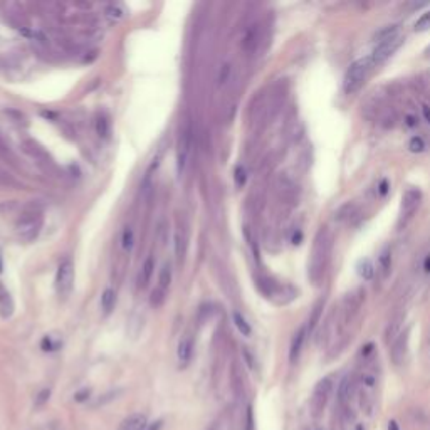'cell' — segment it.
<instances>
[{"label": "cell", "instance_id": "cell-44", "mask_svg": "<svg viewBox=\"0 0 430 430\" xmlns=\"http://www.w3.org/2000/svg\"><path fill=\"white\" fill-rule=\"evenodd\" d=\"M0 272H2V259H0Z\"/></svg>", "mask_w": 430, "mask_h": 430}, {"label": "cell", "instance_id": "cell-2", "mask_svg": "<svg viewBox=\"0 0 430 430\" xmlns=\"http://www.w3.org/2000/svg\"><path fill=\"white\" fill-rule=\"evenodd\" d=\"M44 226L42 207L39 203L31 202L22 208L21 217L16 222L17 237L24 242H32L39 237Z\"/></svg>", "mask_w": 430, "mask_h": 430}, {"label": "cell", "instance_id": "cell-17", "mask_svg": "<svg viewBox=\"0 0 430 430\" xmlns=\"http://www.w3.org/2000/svg\"><path fill=\"white\" fill-rule=\"evenodd\" d=\"M397 36H398V27H397V26H385V27L380 29V31L375 32L373 39H375V41H377L378 44H382V42L390 41V39H393V37H397Z\"/></svg>", "mask_w": 430, "mask_h": 430}, {"label": "cell", "instance_id": "cell-1", "mask_svg": "<svg viewBox=\"0 0 430 430\" xmlns=\"http://www.w3.org/2000/svg\"><path fill=\"white\" fill-rule=\"evenodd\" d=\"M329 254H331V236H329L326 227H321L314 237L311 261H309V279L316 286L321 282L323 274L326 271Z\"/></svg>", "mask_w": 430, "mask_h": 430}, {"label": "cell", "instance_id": "cell-37", "mask_svg": "<svg viewBox=\"0 0 430 430\" xmlns=\"http://www.w3.org/2000/svg\"><path fill=\"white\" fill-rule=\"evenodd\" d=\"M210 430H229V422L226 417H221L217 420V422L212 423V427H210Z\"/></svg>", "mask_w": 430, "mask_h": 430}, {"label": "cell", "instance_id": "cell-38", "mask_svg": "<svg viewBox=\"0 0 430 430\" xmlns=\"http://www.w3.org/2000/svg\"><path fill=\"white\" fill-rule=\"evenodd\" d=\"M89 393H91V390L84 388V390H81V392H78L76 395H74V400H76V402H86V400L89 398Z\"/></svg>", "mask_w": 430, "mask_h": 430}, {"label": "cell", "instance_id": "cell-8", "mask_svg": "<svg viewBox=\"0 0 430 430\" xmlns=\"http://www.w3.org/2000/svg\"><path fill=\"white\" fill-rule=\"evenodd\" d=\"M331 387H333V385H331V380H329V378H323L321 382L316 385V388H314V393H313V408H314V412H316V415L321 412V410L324 408V405H326L329 393H331Z\"/></svg>", "mask_w": 430, "mask_h": 430}, {"label": "cell", "instance_id": "cell-30", "mask_svg": "<svg viewBox=\"0 0 430 430\" xmlns=\"http://www.w3.org/2000/svg\"><path fill=\"white\" fill-rule=\"evenodd\" d=\"M408 148H410V152H413V153H420V152H423V150H425V143H423V139L420 138V136H415V138L410 139Z\"/></svg>", "mask_w": 430, "mask_h": 430}, {"label": "cell", "instance_id": "cell-42", "mask_svg": "<svg viewBox=\"0 0 430 430\" xmlns=\"http://www.w3.org/2000/svg\"><path fill=\"white\" fill-rule=\"evenodd\" d=\"M388 430H400V427H398V423L395 422V420H392V422L388 423Z\"/></svg>", "mask_w": 430, "mask_h": 430}, {"label": "cell", "instance_id": "cell-16", "mask_svg": "<svg viewBox=\"0 0 430 430\" xmlns=\"http://www.w3.org/2000/svg\"><path fill=\"white\" fill-rule=\"evenodd\" d=\"M390 269H392V252L390 249H383L382 254L378 257V269L377 272L380 274L382 279H387L390 274Z\"/></svg>", "mask_w": 430, "mask_h": 430}, {"label": "cell", "instance_id": "cell-35", "mask_svg": "<svg viewBox=\"0 0 430 430\" xmlns=\"http://www.w3.org/2000/svg\"><path fill=\"white\" fill-rule=\"evenodd\" d=\"M175 252H177V259L183 257V239L180 234H175Z\"/></svg>", "mask_w": 430, "mask_h": 430}, {"label": "cell", "instance_id": "cell-33", "mask_svg": "<svg viewBox=\"0 0 430 430\" xmlns=\"http://www.w3.org/2000/svg\"><path fill=\"white\" fill-rule=\"evenodd\" d=\"M229 76H231V66L229 64H224V66L221 67V71H219V84H226Z\"/></svg>", "mask_w": 430, "mask_h": 430}, {"label": "cell", "instance_id": "cell-7", "mask_svg": "<svg viewBox=\"0 0 430 430\" xmlns=\"http://www.w3.org/2000/svg\"><path fill=\"white\" fill-rule=\"evenodd\" d=\"M420 200H422V193H420V190L410 188L405 192L403 198H402V221H403V224L415 213V210H417L418 205H420Z\"/></svg>", "mask_w": 430, "mask_h": 430}, {"label": "cell", "instance_id": "cell-34", "mask_svg": "<svg viewBox=\"0 0 430 430\" xmlns=\"http://www.w3.org/2000/svg\"><path fill=\"white\" fill-rule=\"evenodd\" d=\"M165 291H162V289H157V291H153L152 293V299H150V303L153 304V306H162V303H163V299H165Z\"/></svg>", "mask_w": 430, "mask_h": 430}, {"label": "cell", "instance_id": "cell-10", "mask_svg": "<svg viewBox=\"0 0 430 430\" xmlns=\"http://www.w3.org/2000/svg\"><path fill=\"white\" fill-rule=\"evenodd\" d=\"M408 348V329H405L403 333H400L397 339L392 344V360L395 365H400L403 362L405 354H407Z\"/></svg>", "mask_w": 430, "mask_h": 430}, {"label": "cell", "instance_id": "cell-12", "mask_svg": "<svg viewBox=\"0 0 430 430\" xmlns=\"http://www.w3.org/2000/svg\"><path fill=\"white\" fill-rule=\"evenodd\" d=\"M147 425H148L147 417L143 413H133L119 423L118 430H145Z\"/></svg>", "mask_w": 430, "mask_h": 430}, {"label": "cell", "instance_id": "cell-27", "mask_svg": "<svg viewBox=\"0 0 430 430\" xmlns=\"http://www.w3.org/2000/svg\"><path fill=\"white\" fill-rule=\"evenodd\" d=\"M49 398H51V390H49V388H42L41 392L37 393L36 402H34V405H36V408H42L44 405H46V403L49 402Z\"/></svg>", "mask_w": 430, "mask_h": 430}, {"label": "cell", "instance_id": "cell-15", "mask_svg": "<svg viewBox=\"0 0 430 430\" xmlns=\"http://www.w3.org/2000/svg\"><path fill=\"white\" fill-rule=\"evenodd\" d=\"M259 41H261V32H259V27L257 26H252L251 29L247 31L246 37H244V51L246 52H254L259 46Z\"/></svg>", "mask_w": 430, "mask_h": 430}, {"label": "cell", "instance_id": "cell-39", "mask_svg": "<svg viewBox=\"0 0 430 430\" xmlns=\"http://www.w3.org/2000/svg\"><path fill=\"white\" fill-rule=\"evenodd\" d=\"M162 427H163V422H162V420H155V422L148 423L147 428H145V430H162Z\"/></svg>", "mask_w": 430, "mask_h": 430}, {"label": "cell", "instance_id": "cell-36", "mask_svg": "<svg viewBox=\"0 0 430 430\" xmlns=\"http://www.w3.org/2000/svg\"><path fill=\"white\" fill-rule=\"evenodd\" d=\"M41 346H42L44 351H56L59 344L54 343L52 339H51V336H46V338L42 339V344H41Z\"/></svg>", "mask_w": 430, "mask_h": 430}, {"label": "cell", "instance_id": "cell-25", "mask_svg": "<svg viewBox=\"0 0 430 430\" xmlns=\"http://www.w3.org/2000/svg\"><path fill=\"white\" fill-rule=\"evenodd\" d=\"M121 242H123V249L124 251H131L133 249V244H134V234H133V229H129V227H126L123 231V239H121Z\"/></svg>", "mask_w": 430, "mask_h": 430}, {"label": "cell", "instance_id": "cell-14", "mask_svg": "<svg viewBox=\"0 0 430 430\" xmlns=\"http://www.w3.org/2000/svg\"><path fill=\"white\" fill-rule=\"evenodd\" d=\"M304 336H306V326H301L294 333L293 341H291V348H289V362L294 363L299 356L303 349V343H304Z\"/></svg>", "mask_w": 430, "mask_h": 430}, {"label": "cell", "instance_id": "cell-24", "mask_svg": "<svg viewBox=\"0 0 430 430\" xmlns=\"http://www.w3.org/2000/svg\"><path fill=\"white\" fill-rule=\"evenodd\" d=\"M158 288L162 289V291H167L170 282H172V269H170L168 264H165V266L162 267V271H160V276H158Z\"/></svg>", "mask_w": 430, "mask_h": 430}, {"label": "cell", "instance_id": "cell-3", "mask_svg": "<svg viewBox=\"0 0 430 430\" xmlns=\"http://www.w3.org/2000/svg\"><path fill=\"white\" fill-rule=\"evenodd\" d=\"M370 67H372L370 57L358 59V61H354L351 66L348 67L346 76H344V83H343L344 93H346V94H354V93H356L358 89L363 86L365 79H367V76H368Z\"/></svg>", "mask_w": 430, "mask_h": 430}, {"label": "cell", "instance_id": "cell-22", "mask_svg": "<svg viewBox=\"0 0 430 430\" xmlns=\"http://www.w3.org/2000/svg\"><path fill=\"white\" fill-rule=\"evenodd\" d=\"M114 303H116V294H114V291H113L111 288L104 289V293H103V296H101V308H103V311L108 314V313L113 309Z\"/></svg>", "mask_w": 430, "mask_h": 430}, {"label": "cell", "instance_id": "cell-41", "mask_svg": "<svg viewBox=\"0 0 430 430\" xmlns=\"http://www.w3.org/2000/svg\"><path fill=\"white\" fill-rule=\"evenodd\" d=\"M422 111H423V116H425V119H427V121L430 123V106H427V104H425V106L422 108Z\"/></svg>", "mask_w": 430, "mask_h": 430}, {"label": "cell", "instance_id": "cell-9", "mask_svg": "<svg viewBox=\"0 0 430 430\" xmlns=\"http://www.w3.org/2000/svg\"><path fill=\"white\" fill-rule=\"evenodd\" d=\"M192 356H193V338H192V334L187 333L180 338L178 348H177V358H178L180 367L182 368L187 367Z\"/></svg>", "mask_w": 430, "mask_h": 430}, {"label": "cell", "instance_id": "cell-21", "mask_svg": "<svg viewBox=\"0 0 430 430\" xmlns=\"http://www.w3.org/2000/svg\"><path fill=\"white\" fill-rule=\"evenodd\" d=\"M358 274L360 277H363L365 281H370L373 276H375V267H373V262L370 261V259H362V261L358 262Z\"/></svg>", "mask_w": 430, "mask_h": 430}, {"label": "cell", "instance_id": "cell-6", "mask_svg": "<svg viewBox=\"0 0 430 430\" xmlns=\"http://www.w3.org/2000/svg\"><path fill=\"white\" fill-rule=\"evenodd\" d=\"M402 41H403V39L400 36H397V37L390 39V41L377 44V47L373 49L372 56H370V62H372V66H380V64H383L400 47Z\"/></svg>", "mask_w": 430, "mask_h": 430}, {"label": "cell", "instance_id": "cell-26", "mask_svg": "<svg viewBox=\"0 0 430 430\" xmlns=\"http://www.w3.org/2000/svg\"><path fill=\"white\" fill-rule=\"evenodd\" d=\"M96 133L99 134V138H108L109 134V121L104 116L98 118L96 121Z\"/></svg>", "mask_w": 430, "mask_h": 430}, {"label": "cell", "instance_id": "cell-32", "mask_svg": "<svg viewBox=\"0 0 430 430\" xmlns=\"http://www.w3.org/2000/svg\"><path fill=\"white\" fill-rule=\"evenodd\" d=\"M428 27H430V11L425 12L423 16L415 22V29H417V31H425V29H428Z\"/></svg>", "mask_w": 430, "mask_h": 430}, {"label": "cell", "instance_id": "cell-28", "mask_svg": "<svg viewBox=\"0 0 430 430\" xmlns=\"http://www.w3.org/2000/svg\"><path fill=\"white\" fill-rule=\"evenodd\" d=\"M375 383H377V377H375L373 372H363L362 375V385L363 388L367 390H372L375 387Z\"/></svg>", "mask_w": 430, "mask_h": 430}, {"label": "cell", "instance_id": "cell-29", "mask_svg": "<svg viewBox=\"0 0 430 430\" xmlns=\"http://www.w3.org/2000/svg\"><path fill=\"white\" fill-rule=\"evenodd\" d=\"M106 16L111 19V21H119V19H123L124 11L119 6H109L106 9Z\"/></svg>", "mask_w": 430, "mask_h": 430}, {"label": "cell", "instance_id": "cell-40", "mask_svg": "<svg viewBox=\"0 0 430 430\" xmlns=\"http://www.w3.org/2000/svg\"><path fill=\"white\" fill-rule=\"evenodd\" d=\"M247 430H254V420H252V408H247Z\"/></svg>", "mask_w": 430, "mask_h": 430}, {"label": "cell", "instance_id": "cell-4", "mask_svg": "<svg viewBox=\"0 0 430 430\" xmlns=\"http://www.w3.org/2000/svg\"><path fill=\"white\" fill-rule=\"evenodd\" d=\"M74 286V264L71 259H64L59 264L56 274V293L61 299H67Z\"/></svg>", "mask_w": 430, "mask_h": 430}, {"label": "cell", "instance_id": "cell-5", "mask_svg": "<svg viewBox=\"0 0 430 430\" xmlns=\"http://www.w3.org/2000/svg\"><path fill=\"white\" fill-rule=\"evenodd\" d=\"M190 148H192V124H190V121H187L185 126L180 129V136H178V143H177V172L178 175H183L185 172Z\"/></svg>", "mask_w": 430, "mask_h": 430}, {"label": "cell", "instance_id": "cell-13", "mask_svg": "<svg viewBox=\"0 0 430 430\" xmlns=\"http://www.w3.org/2000/svg\"><path fill=\"white\" fill-rule=\"evenodd\" d=\"M14 313V299L11 293L7 291V288L0 282V316L4 319L11 318Z\"/></svg>", "mask_w": 430, "mask_h": 430}, {"label": "cell", "instance_id": "cell-20", "mask_svg": "<svg viewBox=\"0 0 430 430\" xmlns=\"http://www.w3.org/2000/svg\"><path fill=\"white\" fill-rule=\"evenodd\" d=\"M402 321H403V316H397V318H393L392 323L388 324L387 333H385L387 343L395 341V339H397V334H400V328H402Z\"/></svg>", "mask_w": 430, "mask_h": 430}, {"label": "cell", "instance_id": "cell-31", "mask_svg": "<svg viewBox=\"0 0 430 430\" xmlns=\"http://www.w3.org/2000/svg\"><path fill=\"white\" fill-rule=\"evenodd\" d=\"M234 180H236L237 187H244V183H246L247 175H246V170H244V167H241V165H239L236 168V172H234Z\"/></svg>", "mask_w": 430, "mask_h": 430}, {"label": "cell", "instance_id": "cell-23", "mask_svg": "<svg viewBox=\"0 0 430 430\" xmlns=\"http://www.w3.org/2000/svg\"><path fill=\"white\" fill-rule=\"evenodd\" d=\"M22 148H24V152L29 153L31 157H36V158L47 157L46 152H44V150L39 147L36 141H32V139H27V141H24V143H22Z\"/></svg>", "mask_w": 430, "mask_h": 430}, {"label": "cell", "instance_id": "cell-19", "mask_svg": "<svg viewBox=\"0 0 430 430\" xmlns=\"http://www.w3.org/2000/svg\"><path fill=\"white\" fill-rule=\"evenodd\" d=\"M153 269H155V264H153V259L148 257L147 261H145L143 267H141V272H139V286L141 288H147L150 279H152V274H153Z\"/></svg>", "mask_w": 430, "mask_h": 430}, {"label": "cell", "instance_id": "cell-11", "mask_svg": "<svg viewBox=\"0 0 430 430\" xmlns=\"http://www.w3.org/2000/svg\"><path fill=\"white\" fill-rule=\"evenodd\" d=\"M354 388H356V382H354V377L353 375H346L341 383H339V388H338V397H339V402L341 403H346L351 400V397L354 395Z\"/></svg>", "mask_w": 430, "mask_h": 430}, {"label": "cell", "instance_id": "cell-43", "mask_svg": "<svg viewBox=\"0 0 430 430\" xmlns=\"http://www.w3.org/2000/svg\"><path fill=\"white\" fill-rule=\"evenodd\" d=\"M407 121H408V123H407L408 126H415V124H417V123H415V119H413L412 116H408V118H407Z\"/></svg>", "mask_w": 430, "mask_h": 430}, {"label": "cell", "instance_id": "cell-18", "mask_svg": "<svg viewBox=\"0 0 430 430\" xmlns=\"http://www.w3.org/2000/svg\"><path fill=\"white\" fill-rule=\"evenodd\" d=\"M232 321H234V326H236V328L239 329V333H241L242 336H251L252 328H251V324L247 323V319L244 318L241 313H239V311H234V314H232Z\"/></svg>", "mask_w": 430, "mask_h": 430}]
</instances>
